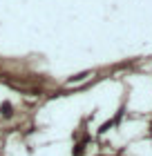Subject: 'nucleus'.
<instances>
[{
    "instance_id": "nucleus-1",
    "label": "nucleus",
    "mask_w": 152,
    "mask_h": 156,
    "mask_svg": "<svg viewBox=\"0 0 152 156\" xmlns=\"http://www.w3.org/2000/svg\"><path fill=\"white\" fill-rule=\"evenodd\" d=\"M2 116H11V105H9V103L2 105Z\"/></svg>"
}]
</instances>
